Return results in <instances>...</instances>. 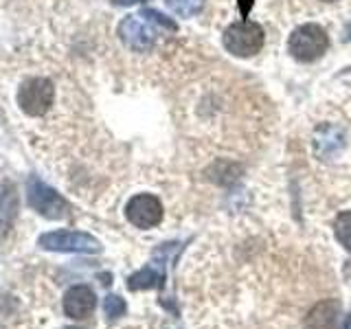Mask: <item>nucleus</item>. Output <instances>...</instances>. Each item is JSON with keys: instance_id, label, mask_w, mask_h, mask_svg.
Listing matches in <instances>:
<instances>
[{"instance_id": "1", "label": "nucleus", "mask_w": 351, "mask_h": 329, "mask_svg": "<svg viewBox=\"0 0 351 329\" xmlns=\"http://www.w3.org/2000/svg\"><path fill=\"white\" fill-rule=\"evenodd\" d=\"M18 108L31 119L44 117L53 108L55 101V84L49 77H29L18 88Z\"/></svg>"}, {"instance_id": "2", "label": "nucleus", "mask_w": 351, "mask_h": 329, "mask_svg": "<svg viewBox=\"0 0 351 329\" xmlns=\"http://www.w3.org/2000/svg\"><path fill=\"white\" fill-rule=\"evenodd\" d=\"M224 49L235 58H252L263 47V29L257 22L239 20L224 31Z\"/></svg>"}, {"instance_id": "3", "label": "nucleus", "mask_w": 351, "mask_h": 329, "mask_svg": "<svg viewBox=\"0 0 351 329\" xmlns=\"http://www.w3.org/2000/svg\"><path fill=\"white\" fill-rule=\"evenodd\" d=\"M329 49V38L321 25H303L292 31L288 40V51L299 62H314Z\"/></svg>"}, {"instance_id": "4", "label": "nucleus", "mask_w": 351, "mask_h": 329, "mask_svg": "<svg viewBox=\"0 0 351 329\" xmlns=\"http://www.w3.org/2000/svg\"><path fill=\"white\" fill-rule=\"evenodd\" d=\"M27 197H29L31 208H36V211L44 217L62 219L69 215V202H66L58 191H53L51 186H47L38 178H29Z\"/></svg>"}, {"instance_id": "5", "label": "nucleus", "mask_w": 351, "mask_h": 329, "mask_svg": "<svg viewBox=\"0 0 351 329\" xmlns=\"http://www.w3.org/2000/svg\"><path fill=\"white\" fill-rule=\"evenodd\" d=\"M119 38L130 51L147 53L156 44V31L152 29L149 20L145 16H128L119 25Z\"/></svg>"}, {"instance_id": "6", "label": "nucleus", "mask_w": 351, "mask_h": 329, "mask_svg": "<svg viewBox=\"0 0 351 329\" xmlns=\"http://www.w3.org/2000/svg\"><path fill=\"white\" fill-rule=\"evenodd\" d=\"M40 246L47 250L58 252H99L101 244L88 233L80 230H55V233H44L40 237Z\"/></svg>"}, {"instance_id": "7", "label": "nucleus", "mask_w": 351, "mask_h": 329, "mask_svg": "<svg viewBox=\"0 0 351 329\" xmlns=\"http://www.w3.org/2000/svg\"><path fill=\"white\" fill-rule=\"evenodd\" d=\"M125 217L136 228H154V226H158L162 219V204L156 195L138 193L128 202Z\"/></svg>"}, {"instance_id": "8", "label": "nucleus", "mask_w": 351, "mask_h": 329, "mask_svg": "<svg viewBox=\"0 0 351 329\" xmlns=\"http://www.w3.org/2000/svg\"><path fill=\"white\" fill-rule=\"evenodd\" d=\"M97 305L95 292L88 285H75L64 296V312L71 318H86L90 316Z\"/></svg>"}, {"instance_id": "9", "label": "nucleus", "mask_w": 351, "mask_h": 329, "mask_svg": "<svg viewBox=\"0 0 351 329\" xmlns=\"http://www.w3.org/2000/svg\"><path fill=\"white\" fill-rule=\"evenodd\" d=\"M340 303L336 299L318 301L310 312H307L303 327L305 329H336Z\"/></svg>"}, {"instance_id": "10", "label": "nucleus", "mask_w": 351, "mask_h": 329, "mask_svg": "<svg viewBox=\"0 0 351 329\" xmlns=\"http://www.w3.org/2000/svg\"><path fill=\"white\" fill-rule=\"evenodd\" d=\"M162 279L165 274L158 272L154 266H147L138 270L136 274H132V277L128 279V288L130 290H149V288H158V285H162Z\"/></svg>"}, {"instance_id": "11", "label": "nucleus", "mask_w": 351, "mask_h": 329, "mask_svg": "<svg viewBox=\"0 0 351 329\" xmlns=\"http://www.w3.org/2000/svg\"><path fill=\"white\" fill-rule=\"evenodd\" d=\"M165 3H167V7L173 11L176 16L191 18V16H195L197 11L202 9L204 0H165Z\"/></svg>"}, {"instance_id": "12", "label": "nucleus", "mask_w": 351, "mask_h": 329, "mask_svg": "<svg viewBox=\"0 0 351 329\" xmlns=\"http://www.w3.org/2000/svg\"><path fill=\"white\" fill-rule=\"evenodd\" d=\"M334 233L347 250H351V211H343L334 222Z\"/></svg>"}, {"instance_id": "13", "label": "nucleus", "mask_w": 351, "mask_h": 329, "mask_svg": "<svg viewBox=\"0 0 351 329\" xmlns=\"http://www.w3.org/2000/svg\"><path fill=\"white\" fill-rule=\"evenodd\" d=\"M104 310H106V316L110 318V321H117L119 316L125 314V301L119 299V296H114V294H110L104 303Z\"/></svg>"}, {"instance_id": "14", "label": "nucleus", "mask_w": 351, "mask_h": 329, "mask_svg": "<svg viewBox=\"0 0 351 329\" xmlns=\"http://www.w3.org/2000/svg\"><path fill=\"white\" fill-rule=\"evenodd\" d=\"M143 16H145L149 22H154V25L162 27V29H167V31H176V22H173V20H169L167 16L158 14L156 9H143Z\"/></svg>"}, {"instance_id": "15", "label": "nucleus", "mask_w": 351, "mask_h": 329, "mask_svg": "<svg viewBox=\"0 0 351 329\" xmlns=\"http://www.w3.org/2000/svg\"><path fill=\"white\" fill-rule=\"evenodd\" d=\"M136 3H143V0H112V5H117V7H130Z\"/></svg>"}, {"instance_id": "16", "label": "nucleus", "mask_w": 351, "mask_h": 329, "mask_svg": "<svg viewBox=\"0 0 351 329\" xmlns=\"http://www.w3.org/2000/svg\"><path fill=\"white\" fill-rule=\"evenodd\" d=\"M345 40H347V42H351V25L347 27V33H345Z\"/></svg>"}, {"instance_id": "17", "label": "nucleus", "mask_w": 351, "mask_h": 329, "mask_svg": "<svg viewBox=\"0 0 351 329\" xmlns=\"http://www.w3.org/2000/svg\"><path fill=\"white\" fill-rule=\"evenodd\" d=\"M323 3H334V0H323Z\"/></svg>"}, {"instance_id": "18", "label": "nucleus", "mask_w": 351, "mask_h": 329, "mask_svg": "<svg viewBox=\"0 0 351 329\" xmlns=\"http://www.w3.org/2000/svg\"><path fill=\"white\" fill-rule=\"evenodd\" d=\"M69 329H80V327H69Z\"/></svg>"}]
</instances>
